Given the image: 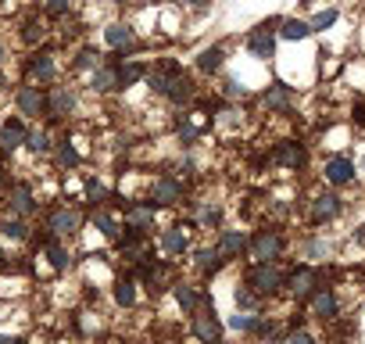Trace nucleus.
Instances as JSON below:
<instances>
[{
  "mask_svg": "<svg viewBox=\"0 0 365 344\" xmlns=\"http://www.w3.org/2000/svg\"><path fill=\"white\" fill-rule=\"evenodd\" d=\"M283 283H287V273H283L276 262H255L244 287H251L258 298H269V294H276Z\"/></svg>",
  "mask_w": 365,
  "mask_h": 344,
  "instance_id": "nucleus-1",
  "label": "nucleus"
},
{
  "mask_svg": "<svg viewBox=\"0 0 365 344\" xmlns=\"http://www.w3.org/2000/svg\"><path fill=\"white\" fill-rule=\"evenodd\" d=\"M201 301H205V308L190 312L194 337H197L201 344H219V340H222V323H219V315H215V305H212L208 294H201Z\"/></svg>",
  "mask_w": 365,
  "mask_h": 344,
  "instance_id": "nucleus-2",
  "label": "nucleus"
},
{
  "mask_svg": "<svg viewBox=\"0 0 365 344\" xmlns=\"http://www.w3.org/2000/svg\"><path fill=\"white\" fill-rule=\"evenodd\" d=\"M279 251H283V237H279L276 230H258V233L247 241V255H251L255 262H276Z\"/></svg>",
  "mask_w": 365,
  "mask_h": 344,
  "instance_id": "nucleus-3",
  "label": "nucleus"
},
{
  "mask_svg": "<svg viewBox=\"0 0 365 344\" xmlns=\"http://www.w3.org/2000/svg\"><path fill=\"white\" fill-rule=\"evenodd\" d=\"M283 19H272V22H262L251 36H247V51L255 54V58H265V61H272L276 58V26H279Z\"/></svg>",
  "mask_w": 365,
  "mask_h": 344,
  "instance_id": "nucleus-4",
  "label": "nucleus"
},
{
  "mask_svg": "<svg viewBox=\"0 0 365 344\" xmlns=\"http://www.w3.org/2000/svg\"><path fill=\"white\" fill-rule=\"evenodd\" d=\"M79 226H83V216L76 208H54L47 216V230L54 237H72V233H79Z\"/></svg>",
  "mask_w": 365,
  "mask_h": 344,
  "instance_id": "nucleus-5",
  "label": "nucleus"
},
{
  "mask_svg": "<svg viewBox=\"0 0 365 344\" xmlns=\"http://www.w3.org/2000/svg\"><path fill=\"white\" fill-rule=\"evenodd\" d=\"M290 294L297 298V301H312V294L319 290V273L315 269H308V265H301V269H294L290 273Z\"/></svg>",
  "mask_w": 365,
  "mask_h": 344,
  "instance_id": "nucleus-6",
  "label": "nucleus"
},
{
  "mask_svg": "<svg viewBox=\"0 0 365 344\" xmlns=\"http://www.w3.org/2000/svg\"><path fill=\"white\" fill-rule=\"evenodd\" d=\"M15 104H19V111H22V115L40 118V115H43V108H47V93H43L40 86H19Z\"/></svg>",
  "mask_w": 365,
  "mask_h": 344,
  "instance_id": "nucleus-7",
  "label": "nucleus"
},
{
  "mask_svg": "<svg viewBox=\"0 0 365 344\" xmlns=\"http://www.w3.org/2000/svg\"><path fill=\"white\" fill-rule=\"evenodd\" d=\"M76 108V93L68 90V86H54L51 93H47V108H43V115L47 118H68V111Z\"/></svg>",
  "mask_w": 365,
  "mask_h": 344,
  "instance_id": "nucleus-8",
  "label": "nucleus"
},
{
  "mask_svg": "<svg viewBox=\"0 0 365 344\" xmlns=\"http://www.w3.org/2000/svg\"><path fill=\"white\" fill-rule=\"evenodd\" d=\"M179 198H182V183H179L175 176H158V180H154L150 201H154L158 208H168V205H175Z\"/></svg>",
  "mask_w": 365,
  "mask_h": 344,
  "instance_id": "nucleus-9",
  "label": "nucleus"
},
{
  "mask_svg": "<svg viewBox=\"0 0 365 344\" xmlns=\"http://www.w3.org/2000/svg\"><path fill=\"white\" fill-rule=\"evenodd\" d=\"M262 104H265L269 111L287 115V111L294 108V86H287V83H272V86L262 93Z\"/></svg>",
  "mask_w": 365,
  "mask_h": 344,
  "instance_id": "nucleus-10",
  "label": "nucleus"
},
{
  "mask_svg": "<svg viewBox=\"0 0 365 344\" xmlns=\"http://www.w3.org/2000/svg\"><path fill=\"white\" fill-rule=\"evenodd\" d=\"M26 136H29V129H26L19 118L4 122V126H0V151H4V154H11V151L26 147Z\"/></svg>",
  "mask_w": 365,
  "mask_h": 344,
  "instance_id": "nucleus-11",
  "label": "nucleus"
},
{
  "mask_svg": "<svg viewBox=\"0 0 365 344\" xmlns=\"http://www.w3.org/2000/svg\"><path fill=\"white\" fill-rule=\"evenodd\" d=\"M272 161L294 172V168H301V165H304V147H301V143H294V140H283V143H276Z\"/></svg>",
  "mask_w": 365,
  "mask_h": 344,
  "instance_id": "nucleus-12",
  "label": "nucleus"
},
{
  "mask_svg": "<svg viewBox=\"0 0 365 344\" xmlns=\"http://www.w3.org/2000/svg\"><path fill=\"white\" fill-rule=\"evenodd\" d=\"M154 212L158 205L154 201H143V205H129L125 208V223H129V233H143L150 223H154Z\"/></svg>",
  "mask_w": 365,
  "mask_h": 344,
  "instance_id": "nucleus-13",
  "label": "nucleus"
},
{
  "mask_svg": "<svg viewBox=\"0 0 365 344\" xmlns=\"http://www.w3.org/2000/svg\"><path fill=\"white\" fill-rule=\"evenodd\" d=\"M219 255L230 262V258H240L244 251H247V233L244 230H222V237H219Z\"/></svg>",
  "mask_w": 365,
  "mask_h": 344,
  "instance_id": "nucleus-14",
  "label": "nucleus"
},
{
  "mask_svg": "<svg viewBox=\"0 0 365 344\" xmlns=\"http://www.w3.org/2000/svg\"><path fill=\"white\" fill-rule=\"evenodd\" d=\"M326 180H329L333 187L351 183V180H354V161H351V158H344V154L329 158V161H326Z\"/></svg>",
  "mask_w": 365,
  "mask_h": 344,
  "instance_id": "nucleus-15",
  "label": "nucleus"
},
{
  "mask_svg": "<svg viewBox=\"0 0 365 344\" xmlns=\"http://www.w3.org/2000/svg\"><path fill=\"white\" fill-rule=\"evenodd\" d=\"M336 312H340L336 294H333L329 287H319V290L312 294V315H319V319H336Z\"/></svg>",
  "mask_w": 365,
  "mask_h": 344,
  "instance_id": "nucleus-16",
  "label": "nucleus"
},
{
  "mask_svg": "<svg viewBox=\"0 0 365 344\" xmlns=\"http://www.w3.org/2000/svg\"><path fill=\"white\" fill-rule=\"evenodd\" d=\"M26 76H29V79H40V83H54V76H58L54 58H51V54H33L29 65H26Z\"/></svg>",
  "mask_w": 365,
  "mask_h": 344,
  "instance_id": "nucleus-17",
  "label": "nucleus"
},
{
  "mask_svg": "<svg viewBox=\"0 0 365 344\" xmlns=\"http://www.w3.org/2000/svg\"><path fill=\"white\" fill-rule=\"evenodd\" d=\"M161 251H168V255H187V251H190V233L182 230V226L165 230V233H161Z\"/></svg>",
  "mask_w": 365,
  "mask_h": 344,
  "instance_id": "nucleus-18",
  "label": "nucleus"
},
{
  "mask_svg": "<svg viewBox=\"0 0 365 344\" xmlns=\"http://www.w3.org/2000/svg\"><path fill=\"white\" fill-rule=\"evenodd\" d=\"M194 93H197V90H194V79H190L187 72H179V76L168 83V93H165V97H168L172 104H187V101H194Z\"/></svg>",
  "mask_w": 365,
  "mask_h": 344,
  "instance_id": "nucleus-19",
  "label": "nucleus"
},
{
  "mask_svg": "<svg viewBox=\"0 0 365 344\" xmlns=\"http://www.w3.org/2000/svg\"><path fill=\"white\" fill-rule=\"evenodd\" d=\"M340 208H344V205H340V198H336V194H319V198H315V205H312V219H315V223L336 219V216H340Z\"/></svg>",
  "mask_w": 365,
  "mask_h": 344,
  "instance_id": "nucleus-20",
  "label": "nucleus"
},
{
  "mask_svg": "<svg viewBox=\"0 0 365 344\" xmlns=\"http://www.w3.org/2000/svg\"><path fill=\"white\" fill-rule=\"evenodd\" d=\"M194 265H197L201 276H215V273L226 265V258L219 255V248H201V251L194 255Z\"/></svg>",
  "mask_w": 365,
  "mask_h": 344,
  "instance_id": "nucleus-21",
  "label": "nucleus"
},
{
  "mask_svg": "<svg viewBox=\"0 0 365 344\" xmlns=\"http://www.w3.org/2000/svg\"><path fill=\"white\" fill-rule=\"evenodd\" d=\"M172 294H175L179 308L187 312V315L201 308V294H197V287H190V283H179V280H175V283H172Z\"/></svg>",
  "mask_w": 365,
  "mask_h": 344,
  "instance_id": "nucleus-22",
  "label": "nucleus"
},
{
  "mask_svg": "<svg viewBox=\"0 0 365 344\" xmlns=\"http://www.w3.org/2000/svg\"><path fill=\"white\" fill-rule=\"evenodd\" d=\"M276 36H279V40L297 44V40H308V36H312V26H308V22H301V19H283V22H279V29H276Z\"/></svg>",
  "mask_w": 365,
  "mask_h": 344,
  "instance_id": "nucleus-23",
  "label": "nucleus"
},
{
  "mask_svg": "<svg viewBox=\"0 0 365 344\" xmlns=\"http://www.w3.org/2000/svg\"><path fill=\"white\" fill-rule=\"evenodd\" d=\"M11 212H19V216H33L36 212V198H33V191L26 183L11 187Z\"/></svg>",
  "mask_w": 365,
  "mask_h": 344,
  "instance_id": "nucleus-24",
  "label": "nucleus"
},
{
  "mask_svg": "<svg viewBox=\"0 0 365 344\" xmlns=\"http://www.w3.org/2000/svg\"><path fill=\"white\" fill-rule=\"evenodd\" d=\"M93 90H97V93L118 90V65H101V69H93Z\"/></svg>",
  "mask_w": 365,
  "mask_h": 344,
  "instance_id": "nucleus-25",
  "label": "nucleus"
},
{
  "mask_svg": "<svg viewBox=\"0 0 365 344\" xmlns=\"http://www.w3.org/2000/svg\"><path fill=\"white\" fill-rule=\"evenodd\" d=\"M122 255L129 258V262H147L150 258V248H147V241H143V233H129V241H122Z\"/></svg>",
  "mask_w": 365,
  "mask_h": 344,
  "instance_id": "nucleus-26",
  "label": "nucleus"
},
{
  "mask_svg": "<svg viewBox=\"0 0 365 344\" xmlns=\"http://www.w3.org/2000/svg\"><path fill=\"white\" fill-rule=\"evenodd\" d=\"M104 40H108V47H133V44H136L133 29H129V26H122V22L108 26V29H104Z\"/></svg>",
  "mask_w": 365,
  "mask_h": 344,
  "instance_id": "nucleus-27",
  "label": "nucleus"
},
{
  "mask_svg": "<svg viewBox=\"0 0 365 344\" xmlns=\"http://www.w3.org/2000/svg\"><path fill=\"white\" fill-rule=\"evenodd\" d=\"M222 65H226V51H222L219 44H215V47H205L201 58H197V69H201V72H219Z\"/></svg>",
  "mask_w": 365,
  "mask_h": 344,
  "instance_id": "nucleus-28",
  "label": "nucleus"
},
{
  "mask_svg": "<svg viewBox=\"0 0 365 344\" xmlns=\"http://www.w3.org/2000/svg\"><path fill=\"white\" fill-rule=\"evenodd\" d=\"M147 76V69L140 61H129V65H118V86H133Z\"/></svg>",
  "mask_w": 365,
  "mask_h": 344,
  "instance_id": "nucleus-29",
  "label": "nucleus"
},
{
  "mask_svg": "<svg viewBox=\"0 0 365 344\" xmlns=\"http://www.w3.org/2000/svg\"><path fill=\"white\" fill-rule=\"evenodd\" d=\"M26 147L33 151V154H51V136H47V129H33L29 136H26Z\"/></svg>",
  "mask_w": 365,
  "mask_h": 344,
  "instance_id": "nucleus-30",
  "label": "nucleus"
},
{
  "mask_svg": "<svg viewBox=\"0 0 365 344\" xmlns=\"http://www.w3.org/2000/svg\"><path fill=\"white\" fill-rule=\"evenodd\" d=\"M43 251L51 255V265H54V269H68V265H72L68 251H65V248H61L58 241H47V244H43Z\"/></svg>",
  "mask_w": 365,
  "mask_h": 344,
  "instance_id": "nucleus-31",
  "label": "nucleus"
},
{
  "mask_svg": "<svg viewBox=\"0 0 365 344\" xmlns=\"http://www.w3.org/2000/svg\"><path fill=\"white\" fill-rule=\"evenodd\" d=\"M115 301H118V305H122V308H129V305H133V301H136V283H133V280H129V276H125V280H118V283H115Z\"/></svg>",
  "mask_w": 365,
  "mask_h": 344,
  "instance_id": "nucleus-32",
  "label": "nucleus"
},
{
  "mask_svg": "<svg viewBox=\"0 0 365 344\" xmlns=\"http://www.w3.org/2000/svg\"><path fill=\"white\" fill-rule=\"evenodd\" d=\"M258 319H262V315H255V312H247V308H244V312L237 308V315L230 319V326L240 330V333H251V330H258Z\"/></svg>",
  "mask_w": 365,
  "mask_h": 344,
  "instance_id": "nucleus-33",
  "label": "nucleus"
},
{
  "mask_svg": "<svg viewBox=\"0 0 365 344\" xmlns=\"http://www.w3.org/2000/svg\"><path fill=\"white\" fill-rule=\"evenodd\" d=\"M336 19H340V15H336V8H322V11H319V15L308 22V26H312V33H326L329 26H336Z\"/></svg>",
  "mask_w": 365,
  "mask_h": 344,
  "instance_id": "nucleus-34",
  "label": "nucleus"
},
{
  "mask_svg": "<svg viewBox=\"0 0 365 344\" xmlns=\"http://www.w3.org/2000/svg\"><path fill=\"white\" fill-rule=\"evenodd\" d=\"M58 165H61V168H76V165H79V151H76L68 140L58 147Z\"/></svg>",
  "mask_w": 365,
  "mask_h": 344,
  "instance_id": "nucleus-35",
  "label": "nucleus"
},
{
  "mask_svg": "<svg viewBox=\"0 0 365 344\" xmlns=\"http://www.w3.org/2000/svg\"><path fill=\"white\" fill-rule=\"evenodd\" d=\"M93 223H97V230H101L104 237H111V241L118 237V223H115L108 212H97V216H93Z\"/></svg>",
  "mask_w": 365,
  "mask_h": 344,
  "instance_id": "nucleus-36",
  "label": "nucleus"
},
{
  "mask_svg": "<svg viewBox=\"0 0 365 344\" xmlns=\"http://www.w3.org/2000/svg\"><path fill=\"white\" fill-rule=\"evenodd\" d=\"M0 233H4V237H11V241H26V237H29V230H26L19 219H8L4 226H0Z\"/></svg>",
  "mask_w": 365,
  "mask_h": 344,
  "instance_id": "nucleus-37",
  "label": "nucleus"
},
{
  "mask_svg": "<svg viewBox=\"0 0 365 344\" xmlns=\"http://www.w3.org/2000/svg\"><path fill=\"white\" fill-rule=\"evenodd\" d=\"M76 65H79V69H101V54H97L93 47H86V51H79Z\"/></svg>",
  "mask_w": 365,
  "mask_h": 344,
  "instance_id": "nucleus-38",
  "label": "nucleus"
},
{
  "mask_svg": "<svg viewBox=\"0 0 365 344\" xmlns=\"http://www.w3.org/2000/svg\"><path fill=\"white\" fill-rule=\"evenodd\" d=\"M86 198L97 205V201H108V191H104V183H97V180H86Z\"/></svg>",
  "mask_w": 365,
  "mask_h": 344,
  "instance_id": "nucleus-39",
  "label": "nucleus"
},
{
  "mask_svg": "<svg viewBox=\"0 0 365 344\" xmlns=\"http://www.w3.org/2000/svg\"><path fill=\"white\" fill-rule=\"evenodd\" d=\"M255 305H258V294L251 287H240L237 290V308H255Z\"/></svg>",
  "mask_w": 365,
  "mask_h": 344,
  "instance_id": "nucleus-40",
  "label": "nucleus"
},
{
  "mask_svg": "<svg viewBox=\"0 0 365 344\" xmlns=\"http://www.w3.org/2000/svg\"><path fill=\"white\" fill-rule=\"evenodd\" d=\"M68 8H72V0H43V11H47V15H54V19H58V15H65Z\"/></svg>",
  "mask_w": 365,
  "mask_h": 344,
  "instance_id": "nucleus-41",
  "label": "nucleus"
},
{
  "mask_svg": "<svg viewBox=\"0 0 365 344\" xmlns=\"http://www.w3.org/2000/svg\"><path fill=\"white\" fill-rule=\"evenodd\" d=\"M222 93H226V97H240V101L247 97V90H244L240 79H226V83H222Z\"/></svg>",
  "mask_w": 365,
  "mask_h": 344,
  "instance_id": "nucleus-42",
  "label": "nucleus"
},
{
  "mask_svg": "<svg viewBox=\"0 0 365 344\" xmlns=\"http://www.w3.org/2000/svg\"><path fill=\"white\" fill-rule=\"evenodd\" d=\"M219 219H222V208H219V205H208V208L201 212V223H205V226H219Z\"/></svg>",
  "mask_w": 365,
  "mask_h": 344,
  "instance_id": "nucleus-43",
  "label": "nucleus"
},
{
  "mask_svg": "<svg viewBox=\"0 0 365 344\" xmlns=\"http://www.w3.org/2000/svg\"><path fill=\"white\" fill-rule=\"evenodd\" d=\"M290 344H315V340H312V337H308L304 330H297V333L290 337Z\"/></svg>",
  "mask_w": 365,
  "mask_h": 344,
  "instance_id": "nucleus-44",
  "label": "nucleus"
},
{
  "mask_svg": "<svg viewBox=\"0 0 365 344\" xmlns=\"http://www.w3.org/2000/svg\"><path fill=\"white\" fill-rule=\"evenodd\" d=\"M326 251H329V248H326V244H319V241H312V244H308V255H326Z\"/></svg>",
  "mask_w": 365,
  "mask_h": 344,
  "instance_id": "nucleus-45",
  "label": "nucleus"
},
{
  "mask_svg": "<svg viewBox=\"0 0 365 344\" xmlns=\"http://www.w3.org/2000/svg\"><path fill=\"white\" fill-rule=\"evenodd\" d=\"M354 122H358V126L365 122V101H358V104H354Z\"/></svg>",
  "mask_w": 365,
  "mask_h": 344,
  "instance_id": "nucleus-46",
  "label": "nucleus"
},
{
  "mask_svg": "<svg viewBox=\"0 0 365 344\" xmlns=\"http://www.w3.org/2000/svg\"><path fill=\"white\" fill-rule=\"evenodd\" d=\"M190 8H212V0H187Z\"/></svg>",
  "mask_w": 365,
  "mask_h": 344,
  "instance_id": "nucleus-47",
  "label": "nucleus"
},
{
  "mask_svg": "<svg viewBox=\"0 0 365 344\" xmlns=\"http://www.w3.org/2000/svg\"><path fill=\"white\" fill-rule=\"evenodd\" d=\"M0 344H22L19 337H0Z\"/></svg>",
  "mask_w": 365,
  "mask_h": 344,
  "instance_id": "nucleus-48",
  "label": "nucleus"
},
{
  "mask_svg": "<svg viewBox=\"0 0 365 344\" xmlns=\"http://www.w3.org/2000/svg\"><path fill=\"white\" fill-rule=\"evenodd\" d=\"M354 241H358V244H365V226H361V230L354 233Z\"/></svg>",
  "mask_w": 365,
  "mask_h": 344,
  "instance_id": "nucleus-49",
  "label": "nucleus"
},
{
  "mask_svg": "<svg viewBox=\"0 0 365 344\" xmlns=\"http://www.w3.org/2000/svg\"><path fill=\"white\" fill-rule=\"evenodd\" d=\"M0 183H4V165H0Z\"/></svg>",
  "mask_w": 365,
  "mask_h": 344,
  "instance_id": "nucleus-50",
  "label": "nucleus"
},
{
  "mask_svg": "<svg viewBox=\"0 0 365 344\" xmlns=\"http://www.w3.org/2000/svg\"><path fill=\"white\" fill-rule=\"evenodd\" d=\"M0 61H4V44H0Z\"/></svg>",
  "mask_w": 365,
  "mask_h": 344,
  "instance_id": "nucleus-51",
  "label": "nucleus"
},
{
  "mask_svg": "<svg viewBox=\"0 0 365 344\" xmlns=\"http://www.w3.org/2000/svg\"><path fill=\"white\" fill-rule=\"evenodd\" d=\"M111 4H125V0H111Z\"/></svg>",
  "mask_w": 365,
  "mask_h": 344,
  "instance_id": "nucleus-52",
  "label": "nucleus"
},
{
  "mask_svg": "<svg viewBox=\"0 0 365 344\" xmlns=\"http://www.w3.org/2000/svg\"><path fill=\"white\" fill-rule=\"evenodd\" d=\"M154 4H158V0H154Z\"/></svg>",
  "mask_w": 365,
  "mask_h": 344,
  "instance_id": "nucleus-53",
  "label": "nucleus"
}]
</instances>
